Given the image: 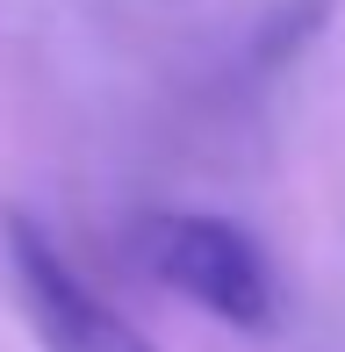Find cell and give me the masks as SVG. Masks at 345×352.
<instances>
[{
    "label": "cell",
    "instance_id": "obj_1",
    "mask_svg": "<svg viewBox=\"0 0 345 352\" xmlns=\"http://www.w3.org/2000/svg\"><path fill=\"white\" fill-rule=\"evenodd\" d=\"M137 259H144V274L166 295L194 302L201 316H216L230 331H274L280 324L274 259L230 216H194V209L144 216L137 223Z\"/></svg>",
    "mask_w": 345,
    "mask_h": 352
},
{
    "label": "cell",
    "instance_id": "obj_2",
    "mask_svg": "<svg viewBox=\"0 0 345 352\" xmlns=\"http://www.w3.org/2000/svg\"><path fill=\"white\" fill-rule=\"evenodd\" d=\"M8 266H14V295H22L43 352H159L130 316H115L93 295L87 274L29 216H8Z\"/></svg>",
    "mask_w": 345,
    "mask_h": 352
}]
</instances>
